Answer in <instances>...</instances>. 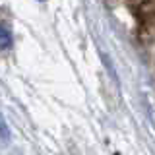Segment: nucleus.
I'll list each match as a JSON object with an SVG mask.
<instances>
[{
	"mask_svg": "<svg viewBox=\"0 0 155 155\" xmlns=\"http://www.w3.org/2000/svg\"><path fill=\"white\" fill-rule=\"evenodd\" d=\"M12 45V35L4 25H0V48H8Z\"/></svg>",
	"mask_w": 155,
	"mask_h": 155,
	"instance_id": "1",
	"label": "nucleus"
}]
</instances>
